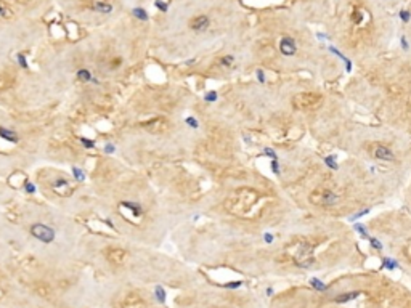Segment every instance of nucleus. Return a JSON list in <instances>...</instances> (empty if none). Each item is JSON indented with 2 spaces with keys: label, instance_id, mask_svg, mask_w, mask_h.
Here are the masks:
<instances>
[{
  "label": "nucleus",
  "instance_id": "37",
  "mask_svg": "<svg viewBox=\"0 0 411 308\" xmlns=\"http://www.w3.org/2000/svg\"><path fill=\"white\" fill-rule=\"evenodd\" d=\"M103 151H105V154H114V151H116V146H114L113 143H106L105 148H103Z\"/></svg>",
  "mask_w": 411,
  "mask_h": 308
},
{
  "label": "nucleus",
  "instance_id": "18",
  "mask_svg": "<svg viewBox=\"0 0 411 308\" xmlns=\"http://www.w3.org/2000/svg\"><path fill=\"white\" fill-rule=\"evenodd\" d=\"M120 206L125 207V209H129V211L132 212L135 217H141V215H143V207H141L138 202H134V201H122V202H120Z\"/></svg>",
  "mask_w": 411,
  "mask_h": 308
},
{
  "label": "nucleus",
  "instance_id": "5",
  "mask_svg": "<svg viewBox=\"0 0 411 308\" xmlns=\"http://www.w3.org/2000/svg\"><path fill=\"white\" fill-rule=\"evenodd\" d=\"M257 192L255 191H252V190H241L236 192V196H235V199L233 201H230V204H232L233 207H230L233 212H236V213H244V212H248L249 209L255 204V201H257Z\"/></svg>",
  "mask_w": 411,
  "mask_h": 308
},
{
  "label": "nucleus",
  "instance_id": "4",
  "mask_svg": "<svg viewBox=\"0 0 411 308\" xmlns=\"http://www.w3.org/2000/svg\"><path fill=\"white\" fill-rule=\"evenodd\" d=\"M294 263L295 267L302 268V270H309L313 267L315 263V255H313V244L310 243L309 239H299L295 243L294 247Z\"/></svg>",
  "mask_w": 411,
  "mask_h": 308
},
{
  "label": "nucleus",
  "instance_id": "11",
  "mask_svg": "<svg viewBox=\"0 0 411 308\" xmlns=\"http://www.w3.org/2000/svg\"><path fill=\"white\" fill-rule=\"evenodd\" d=\"M106 258L114 265H124L127 262L129 254L122 247H109V249H106Z\"/></svg>",
  "mask_w": 411,
  "mask_h": 308
},
{
  "label": "nucleus",
  "instance_id": "35",
  "mask_svg": "<svg viewBox=\"0 0 411 308\" xmlns=\"http://www.w3.org/2000/svg\"><path fill=\"white\" fill-rule=\"evenodd\" d=\"M156 297H157V300H159V302L166 300V290H164L162 288H159V286L156 288Z\"/></svg>",
  "mask_w": 411,
  "mask_h": 308
},
{
  "label": "nucleus",
  "instance_id": "15",
  "mask_svg": "<svg viewBox=\"0 0 411 308\" xmlns=\"http://www.w3.org/2000/svg\"><path fill=\"white\" fill-rule=\"evenodd\" d=\"M360 295H361L360 290H349V292H342V294H339V295L334 297V304L345 305V304H349V302L358 299Z\"/></svg>",
  "mask_w": 411,
  "mask_h": 308
},
{
  "label": "nucleus",
  "instance_id": "16",
  "mask_svg": "<svg viewBox=\"0 0 411 308\" xmlns=\"http://www.w3.org/2000/svg\"><path fill=\"white\" fill-rule=\"evenodd\" d=\"M15 84V77L13 74L7 73V71H0V92L12 89Z\"/></svg>",
  "mask_w": 411,
  "mask_h": 308
},
{
  "label": "nucleus",
  "instance_id": "30",
  "mask_svg": "<svg viewBox=\"0 0 411 308\" xmlns=\"http://www.w3.org/2000/svg\"><path fill=\"white\" fill-rule=\"evenodd\" d=\"M370 246H371L374 250H382V249H384V246H382V243H381L379 239H376V238H370Z\"/></svg>",
  "mask_w": 411,
  "mask_h": 308
},
{
  "label": "nucleus",
  "instance_id": "14",
  "mask_svg": "<svg viewBox=\"0 0 411 308\" xmlns=\"http://www.w3.org/2000/svg\"><path fill=\"white\" fill-rule=\"evenodd\" d=\"M76 77H78L80 82H84V84H100V80L97 79L95 74H93L89 68H79L76 71Z\"/></svg>",
  "mask_w": 411,
  "mask_h": 308
},
{
  "label": "nucleus",
  "instance_id": "6",
  "mask_svg": "<svg viewBox=\"0 0 411 308\" xmlns=\"http://www.w3.org/2000/svg\"><path fill=\"white\" fill-rule=\"evenodd\" d=\"M309 201L313 206H318V207H333L339 202V194L337 192H334L333 190L318 188V190H313L310 192Z\"/></svg>",
  "mask_w": 411,
  "mask_h": 308
},
{
  "label": "nucleus",
  "instance_id": "13",
  "mask_svg": "<svg viewBox=\"0 0 411 308\" xmlns=\"http://www.w3.org/2000/svg\"><path fill=\"white\" fill-rule=\"evenodd\" d=\"M217 66L222 69H233L236 66V53L227 52L217 58Z\"/></svg>",
  "mask_w": 411,
  "mask_h": 308
},
{
  "label": "nucleus",
  "instance_id": "1",
  "mask_svg": "<svg viewBox=\"0 0 411 308\" xmlns=\"http://www.w3.org/2000/svg\"><path fill=\"white\" fill-rule=\"evenodd\" d=\"M159 13V40L171 48L204 43L241 23L233 0H167V10Z\"/></svg>",
  "mask_w": 411,
  "mask_h": 308
},
{
  "label": "nucleus",
  "instance_id": "27",
  "mask_svg": "<svg viewBox=\"0 0 411 308\" xmlns=\"http://www.w3.org/2000/svg\"><path fill=\"white\" fill-rule=\"evenodd\" d=\"M355 231L361 236V238H368V230H366L365 225H361V223H355Z\"/></svg>",
  "mask_w": 411,
  "mask_h": 308
},
{
  "label": "nucleus",
  "instance_id": "28",
  "mask_svg": "<svg viewBox=\"0 0 411 308\" xmlns=\"http://www.w3.org/2000/svg\"><path fill=\"white\" fill-rule=\"evenodd\" d=\"M8 2H13L18 5H29L32 2H37V0H0V5H7L8 7Z\"/></svg>",
  "mask_w": 411,
  "mask_h": 308
},
{
  "label": "nucleus",
  "instance_id": "17",
  "mask_svg": "<svg viewBox=\"0 0 411 308\" xmlns=\"http://www.w3.org/2000/svg\"><path fill=\"white\" fill-rule=\"evenodd\" d=\"M0 138L5 140V141H10V143H18L20 141V136L15 130L5 129V127H0Z\"/></svg>",
  "mask_w": 411,
  "mask_h": 308
},
{
  "label": "nucleus",
  "instance_id": "29",
  "mask_svg": "<svg viewBox=\"0 0 411 308\" xmlns=\"http://www.w3.org/2000/svg\"><path fill=\"white\" fill-rule=\"evenodd\" d=\"M80 143H82V146L87 148V150H93V148H95V141L90 140V138H87V136H82Z\"/></svg>",
  "mask_w": 411,
  "mask_h": 308
},
{
  "label": "nucleus",
  "instance_id": "38",
  "mask_svg": "<svg viewBox=\"0 0 411 308\" xmlns=\"http://www.w3.org/2000/svg\"><path fill=\"white\" fill-rule=\"evenodd\" d=\"M241 286H243V281H232V283H227L225 288L227 289H238V288H241Z\"/></svg>",
  "mask_w": 411,
  "mask_h": 308
},
{
  "label": "nucleus",
  "instance_id": "42",
  "mask_svg": "<svg viewBox=\"0 0 411 308\" xmlns=\"http://www.w3.org/2000/svg\"><path fill=\"white\" fill-rule=\"evenodd\" d=\"M211 308H227V307H220V305H214V307H211Z\"/></svg>",
  "mask_w": 411,
  "mask_h": 308
},
{
  "label": "nucleus",
  "instance_id": "41",
  "mask_svg": "<svg viewBox=\"0 0 411 308\" xmlns=\"http://www.w3.org/2000/svg\"><path fill=\"white\" fill-rule=\"evenodd\" d=\"M265 294H267L268 297H270V295H273V294H275V290H273V288H267Z\"/></svg>",
  "mask_w": 411,
  "mask_h": 308
},
{
  "label": "nucleus",
  "instance_id": "33",
  "mask_svg": "<svg viewBox=\"0 0 411 308\" xmlns=\"http://www.w3.org/2000/svg\"><path fill=\"white\" fill-rule=\"evenodd\" d=\"M24 191L27 192V194H34V192L37 191V188H36L34 183H31V181H26V183H24Z\"/></svg>",
  "mask_w": 411,
  "mask_h": 308
},
{
  "label": "nucleus",
  "instance_id": "2",
  "mask_svg": "<svg viewBox=\"0 0 411 308\" xmlns=\"http://www.w3.org/2000/svg\"><path fill=\"white\" fill-rule=\"evenodd\" d=\"M323 5V15L352 48L377 45L384 24L366 0H312Z\"/></svg>",
  "mask_w": 411,
  "mask_h": 308
},
{
  "label": "nucleus",
  "instance_id": "9",
  "mask_svg": "<svg viewBox=\"0 0 411 308\" xmlns=\"http://www.w3.org/2000/svg\"><path fill=\"white\" fill-rule=\"evenodd\" d=\"M370 153L371 156L377 159V161H384V162H392L395 159V154L389 146L382 145V143H374V145L370 146Z\"/></svg>",
  "mask_w": 411,
  "mask_h": 308
},
{
  "label": "nucleus",
  "instance_id": "19",
  "mask_svg": "<svg viewBox=\"0 0 411 308\" xmlns=\"http://www.w3.org/2000/svg\"><path fill=\"white\" fill-rule=\"evenodd\" d=\"M309 284H310L312 289L316 290V292H326V290L330 289V286H328L326 283H323L320 278H310Z\"/></svg>",
  "mask_w": 411,
  "mask_h": 308
},
{
  "label": "nucleus",
  "instance_id": "39",
  "mask_svg": "<svg viewBox=\"0 0 411 308\" xmlns=\"http://www.w3.org/2000/svg\"><path fill=\"white\" fill-rule=\"evenodd\" d=\"M273 239H275V238H273L272 233H264V243H265V244H272Z\"/></svg>",
  "mask_w": 411,
  "mask_h": 308
},
{
  "label": "nucleus",
  "instance_id": "36",
  "mask_svg": "<svg viewBox=\"0 0 411 308\" xmlns=\"http://www.w3.org/2000/svg\"><path fill=\"white\" fill-rule=\"evenodd\" d=\"M264 154L268 157H272V159H278V154L273 148H264Z\"/></svg>",
  "mask_w": 411,
  "mask_h": 308
},
{
  "label": "nucleus",
  "instance_id": "34",
  "mask_svg": "<svg viewBox=\"0 0 411 308\" xmlns=\"http://www.w3.org/2000/svg\"><path fill=\"white\" fill-rule=\"evenodd\" d=\"M255 76H257V80L260 82V84H265L267 79H265V73H264V69H255Z\"/></svg>",
  "mask_w": 411,
  "mask_h": 308
},
{
  "label": "nucleus",
  "instance_id": "26",
  "mask_svg": "<svg viewBox=\"0 0 411 308\" xmlns=\"http://www.w3.org/2000/svg\"><path fill=\"white\" fill-rule=\"evenodd\" d=\"M218 100V93L217 90H209L204 93V101L206 103H215Z\"/></svg>",
  "mask_w": 411,
  "mask_h": 308
},
{
  "label": "nucleus",
  "instance_id": "3",
  "mask_svg": "<svg viewBox=\"0 0 411 308\" xmlns=\"http://www.w3.org/2000/svg\"><path fill=\"white\" fill-rule=\"evenodd\" d=\"M63 10L84 23L113 19L130 5L134 10L143 7L141 0H58Z\"/></svg>",
  "mask_w": 411,
  "mask_h": 308
},
{
  "label": "nucleus",
  "instance_id": "32",
  "mask_svg": "<svg viewBox=\"0 0 411 308\" xmlns=\"http://www.w3.org/2000/svg\"><path fill=\"white\" fill-rule=\"evenodd\" d=\"M270 167H272V172L275 173V175H279V173H281V170H279V162H278V159H272Z\"/></svg>",
  "mask_w": 411,
  "mask_h": 308
},
{
  "label": "nucleus",
  "instance_id": "31",
  "mask_svg": "<svg viewBox=\"0 0 411 308\" xmlns=\"http://www.w3.org/2000/svg\"><path fill=\"white\" fill-rule=\"evenodd\" d=\"M368 213H370V209H365V211H360V212H357V213H353V215L350 217L349 220H350V222H357L358 218H361L363 215H368Z\"/></svg>",
  "mask_w": 411,
  "mask_h": 308
},
{
  "label": "nucleus",
  "instance_id": "7",
  "mask_svg": "<svg viewBox=\"0 0 411 308\" xmlns=\"http://www.w3.org/2000/svg\"><path fill=\"white\" fill-rule=\"evenodd\" d=\"M294 106L305 109V108H315L321 103V95L313 92H300L294 96Z\"/></svg>",
  "mask_w": 411,
  "mask_h": 308
},
{
  "label": "nucleus",
  "instance_id": "8",
  "mask_svg": "<svg viewBox=\"0 0 411 308\" xmlns=\"http://www.w3.org/2000/svg\"><path fill=\"white\" fill-rule=\"evenodd\" d=\"M31 234L34 236V238H37L39 241H42V243H53V239H55V230L50 228V227H47V225H43V223H36V225H32L31 227Z\"/></svg>",
  "mask_w": 411,
  "mask_h": 308
},
{
  "label": "nucleus",
  "instance_id": "10",
  "mask_svg": "<svg viewBox=\"0 0 411 308\" xmlns=\"http://www.w3.org/2000/svg\"><path fill=\"white\" fill-rule=\"evenodd\" d=\"M141 127L146 132H150V134H164V132L169 130V122L164 117H155L148 120V122H143Z\"/></svg>",
  "mask_w": 411,
  "mask_h": 308
},
{
  "label": "nucleus",
  "instance_id": "22",
  "mask_svg": "<svg viewBox=\"0 0 411 308\" xmlns=\"http://www.w3.org/2000/svg\"><path fill=\"white\" fill-rule=\"evenodd\" d=\"M68 180H64V178H57L55 180V183H53V190L55 191H61V190H68Z\"/></svg>",
  "mask_w": 411,
  "mask_h": 308
},
{
  "label": "nucleus",
  "instance_id": "25",
  "mask_svg": "<svg viewBox=\"0 0 411 308\" xmlns=\"http://www.w3.org/2000/svg\"><path fill=\"white\" fill-rule=\"evenodd\" d=\"M71 172H73V175H74V180H78V181H84L85 180V173H84V170H82L80 167L74 166L73 169H71Z\"/></svg>",
  "mask_w": 411,
  "mask_h": 308
},
{
  "label": "nucleus",
  "instance_id": "23",
  "mask_svg": "<svg viewBox=\"0 0 411 308\" xmlns=\"http://www.w3.org/2000/svg\"><path fill=\"white\" fill-rule=\"evenodd\" d=\"M323 161H325V164H326V167L328 169H331V170H337L339 169V164H337V161H336V157L333 156H326L325 159H323Z\"/></svg>",
  "mask_w": 411,
  "mask_h": 308
},
{
  "label": "nucleus",
  "instance_id": "21",
  "mask_svg": "<svg viewBox=\"0 0 411 308\" xmlns=\"http://www.w3.org/2000/svg\"><path fill=\"white\" fill-rule=\"evenodd\" d=\"M34 290H36L37 295L43 297V299H45V297H50V295H52V290H50V288H48L45 283H37L36 288H34Z\"/></svg>",
  "mask_w": 411,
  "mask_h": 308
},
{
  "label": "nucleus",
  "instance_id": "24",
  "mask_svg": "<svg viewBox=\"0 0 411 308\" xmlns=\"http://www.w3.org/2000/svg\"><path fill=\"white\" fill-rule=\"evenodd\" d=\"M185 124H186V127H190L191 130L199 129V120L196 119L195 116H188V117L185 119Z\"/></svg>",
  "mask_w": 411,
  "mask_h": 308
},
{
  "label": "nucleus",
  "instance_id": "20",
  "mask_svg": "<svg viewBox=\"0 0 411 308\" xmlns=\"http://www.w3.org/2000/svg\"><path fill=\"white\" fill-rule=\"evenodd\" d=\"M382 268L389 270V271H393V270L400 268V263L393 257H382Z\"/></svg>",
  "mask_w": 411,
  "mask_h": 308
},
{
  "label": "nucleus",
  "instance_id": "40",
  "mask_svg": "<svg viewBox=\"0 0 411 308\" xmlns=\"http://www.w3.org/2000/svg\"><path fill=\"white\" fill-rule=\"evenodd\" d=\"M405 254H407L408 260L411 262V243H408V244H407V247H405Z\"/></svg>",
  "mask_w": 411,
  "mask_h": 308
},
{
  "label": "nucleus",
  "instance_id": "12",
  "mask_svg": "<svg viewBox=\"0 0 411 308\" xmlns=\"http://www.w3.org/2000/svg\"><path fill=\"white\" fill-rule=\"evenodd\" d=\"M120 307L122 308H145V302L137 292H129L122 299V302H120Z\"/></svg>",
  "mask_w": 411,
  "mask_h": 308
}]
</instances>
